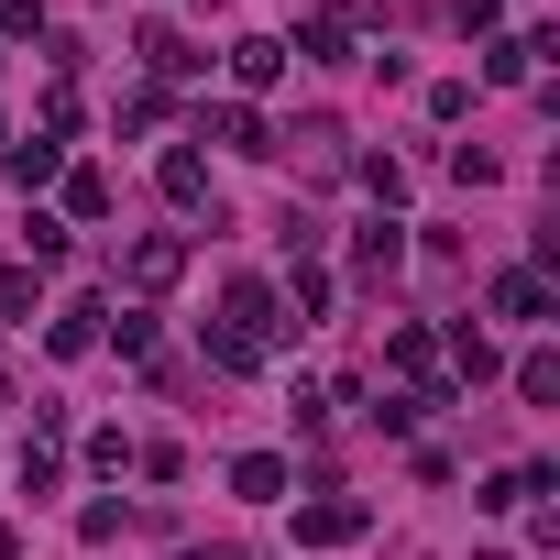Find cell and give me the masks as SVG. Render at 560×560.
I'll return each instance as SVG.
<instances>
[{"instance_id":"6da1fadb","label":"cell","mask_w":560,"mask_h":560,"mask_svg":"<svg viewBox=\"0 0 560 560\" xmlns=\"http://www.w3.org/2000/svg\"><path fill=\"white\" fill-rule=\"evenodd\" d=\"M363 527H374L363 494H319V505H298V538H308V549H352Z\"/></svg>"},{"instance_id":"7a4b0ae2","label":"cell","mask_w":560,"mask_h":560,"mask_svg":"<svg viewBox=\"0 0 560 560\" xmlns=\"http://www.w3.org/2000/svg\"><path fill=\"white\" fill-rule=\"evenodd\" d=\"M396 264H407V220H396V209H374V220H363V242H352V275H363V287H385Z\"/></svg>"},{"instance_id":"3957f363","label":"cell","mask_w":560,"mask_h":560,"mask_svg":"<svg viewBox=\"0 0 560 560\" xmlns=\"http://www.w3.org/2000/svg\"><path fill=\"white\" fill-rule=\"evenodd\" d=\"M121 275H132V287L154 298V287H176V275H187V242H176V231H143V242L121 253Z\"/></svg>"},{"instance_id":"277c9868","label":"cell","mask_w":560,"mask_h":560,"mask_svg":"<svg viewBox=\"0 0 560 560\" xmlns=\"http://www.w3.org/2000/svg\"><path fill=\"white\" fill-rule=\"evenodd\" d=\"M385 363H396V374H418V385H451V374H440V341H429L418 319H396V330H385Z\"/></svg>"},{"instance_id":"5b68a950","label":"cell","mask_w":560,"mask_h":560,"mask_svg":"<svg viewBox=\"0 0 560 560\" xmlns=\"http://www.w3.org/2000/svg\"><path fill=\"white\" fill-rule=\"evenodd\" d=\"M298 56H308V67H341V56H352V12H308V23H298Z\"/></svg>"},{"instance_id":"8992f818","label":"cell","mask_w":560,"mask_h":560,"mask_svg":"<svg viewBox=\"0 0 560 560\" xmlns=\"http://www.w3.org/2000/svg\"><path fill=\"white\" fill-rule=\"evenodd\" d=\"M198 132H209V143H231V154H275V143H264V121H253L242 100H220V110H198Z\"/></svg>"},{"instance_id":"52a82bcc","label":"cell","mask_w":560,"mask_h":560,"mask_svg":"<svg viewBox=\"0 0 560 560\" xmlns=\"http://www.w3.org/2000/svg\"><path fill=\"white\" fill-rule=\"evenodd\" d=\"M231 78H242V89H275V78H287V45H275V34H242V45H231Z\"/></svg>"},{"instance_id":"ba28073f","label":"cell","mask_w":560,"mask_h":560,"mask_svg":"<svg viewBox=\"0 0 560 560\" xmlns=\"http://www.w3.org/2000/svg\"><path fill=\"white\" fill-rule=\"evenodd\" d=\"M154 187H165L176 209H198V198H209V154H187V143H176V154L154 165Z\"/></svg>"},{"instance_id":"9c48e42d","label":"cell","mask_w":560,"mask_h":560,"mask_svg":"<svg viewBox=\"0 0 560 560\" xmlns=\"http://www.w3.org/2000/svg\"><path fill=\"white\" fill-rule=\"evenodd\" d=\"M494 319H549V287L516 264V275H494Z\"/></svg>"},{"instance_id":"30bf717a","label":"cell","mask_w":560,"mask_h":560,"mask_svg":"<svg viewBox=\"0 0 560 560\" xmlns=\"http://www.w3.org/2000/svg\"><path fill=\"white\" fill-rule=\"evenodd\" d=\"M231 494L275 505V494H287V462H275V451H242V462H231Z\"/></svg>"},{"instance_id":"8fae6325","label":"cell","mask_w":560,"mask_h":560,"mask_svg":"<svg viewBox=\"0 0 560 560\" xmlns=\"http://www.w3.org/2000/svg\"><path fill=\"white\" fill-rule=\"evenodd\" d=\"M143 67H154V78H187L198 56H187V34H176V23H143Z\"/></svg>"},{"instance_id":"7c38bea8","label":"cell","mask_w":560,"mask_h":560,"mask_svg":"<svg viewBox=\"0 0 560 560\" xmlns=\"http://www.w3.org/2000/svg\"><path fill=\"white\" fill-rule=\"evenodd\" d=\"M0 165H12L23 187H45V176H56V143H45V132H34V143H0Z\"/></svg>"},{"instance_id":"4fadbf2b","label":"cell","mask_w":560,"mask_h":560,"mask_svg":"<svg viewBox=\"0 0 560 560\" xmlns=\"http://www.w3.org/2000/svg\"><path fill=\"white\" fill-rule=\"evenodd\" d=\"M209 363H220V374H253L264 341H253V330H209Z\"/></svg>"},{"instance_id":"5bb4252c","label":"cell","mask_w":560,"mask_h":560,"mask_svg":"<svg viewBox=\"0 0 560 560\" xmlns=\"http://www.w3.org/2000/svg\"><path fill=\"white\" fill-rule=\"evenodd\" d=\"M363 187H374V209H396V198H407V165H396V154H363Z\"/></svg>"},{"instance_id":"9a60e30c","label":"cell","mask_w":560,"mask_h":560,"mask_svg":"<svg viewBox=\"0 0 560 560\" xmlns=\"http://www.w3.org/2000/svg\"><path fill=\"white\" fill-rule=\"evenodd\" d=\"M67 209H78V220H100V209H110V176H100V165H78V176H67Z\"/></svg>"},{"instance_id":"2e32d148","label":"cell","mask_w":560,"mask_h":560,"mask_svg":"<svg viewBox=\"0 0 560 560\" xmlns=\"http://www.w3.org/2000/svg\"><path fill=\"white\" fill-rule=\"evenodd\" d=\"M451 363H462V385H483V374H494V341H483V330H451Z\"/></svg>"},{"instance_id":"e0dca14e","label":"cell","mask_w":560,"mask_h":560,"mask_svg":"<svg viewBox=\"0 0 560 560\" xmlns=\"http://www.w3.org/2000/svg\"><path fill=\"white\" fill-rule=\"evenodd\" d=\"M516 396H527V407H549V396H560V363H549V352H527V363H516Z\"/></svg>"},{"instance_id":"ac0fdd59","label":"cell","mask_w":560,"mask_h":560,"mask_svg":"<svg viewBox=\"0 0 560 560\" xmlns=\"http://www.w3.org/2000/svg\"><path fill=\"white\" fill-rule=\"evenodd\" d=\"M23 242H34V264H67V220H45V209H34V220H23Z\"/></svg>"},{"instance_id":"d6986e66","label":"cell","mask_w":560,"mask_h":560,"mask_svg":"<svg viewBox=\"0 0 560 560\" xmlns=\"http://www.w3.org/2000/svg\"><path fill=\"white\" fill-rule=\"evenodd\" d=\"M89 341H100V308H89V298H78V308H67V319H56V352H89Z\"/></svg>"},{"instance_id":"ffe728a7","label":"cell","mask_w":560,"mask_h":560,"mask_svg":"<svg viewBox=\"0 0 560 560\" xmlns=\"http://www.w3.org/2000/svg\"><path fill=\"white\" fill-rule=\"evenodd\" d=\"M187 560H242V538H198V549H187Z\"/></svg>"}]
</instances>
